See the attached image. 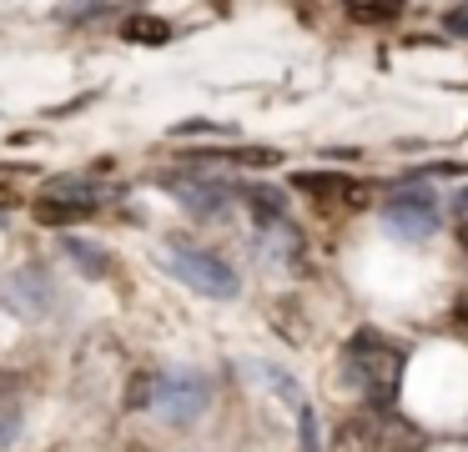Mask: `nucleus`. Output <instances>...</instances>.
I'll list each match as a JSON object with an SVG mask.
<instances>
[{
	"instance_id": "1",
	"label": "nucleus",
	"mask_w": 468,
	"mask_h": 452,
	"mask_svg": "<svg viewBox=\"0 0 468 452\" xmlns=\"http://www.w3.org/2000/svg\"><path fill=\"white\" fill-rule=\"evenodd\" d=\"M343 377L363 392V402L388 407L398 397V382H403V352L378 331H357L343 347Z\"/></svg>"
},
{
	"instance_id": "2",
	"label": "nucleus",
	"mask_w": 468,
	"mask_h": 452,
	"mask_svg": "<svg viewBox=\"0 0 468 452\" xmlns=\"http://www.w3.org/2000/svg\"><path fill=\"white\" fill-rule=\"evenodd\" d=\"M413 447H423V432L398 422L388 407L343 417L333 432V442H327V452H413Z\"/></svg>"
},
{
	"instance_id": "3",
	"label": "nucleus",
	"mask_w": 468,
	"mask_h": 452,
	"mask_svg": "<svg viewBox=\"0 0 468 452\" xmlns=\"http://www.w3.org/2000/svg\"><path fill=\"white\" fill-rule=\"evenodd\" d=\"M172 271L186 281L192 291H202V297H217V301H232L237 291H242V281H237V271L227 267L217 251L207 247H192V241H172Z\"/></svg>"
},
{
	"instance_id": "4",
	"label": "nucleus",
	"mask_w": 468,
	"mask_h": 452,
	"mask_svg": "<svg viewBox=\"0 0 468 452\" xmlns=\"http://www.w3.org/2000/svg\"><path fill=\"white\" fill-rule=\"evenodd\" d=\"M207 402H212L207 382L197 377V372H186V367L156 372V377H152V412H156L162 422H172V427L197 422V417L207 412Z\"/></svg>"
},
{
	"instance_id": "5",
	"label": "nucleus",
	"mask_w": 468,
	"mask_h": 452,
	"mask_svg": "<svg viewBox=\"0 0 468 452\" xmlns=\"http://www.w3.org/2000/svg\"><path fill=\"white\" fill-rule=\"evenodd\" d=\"M383 221L398 231V237H408V241H423V237H433L438 231V196L433 191H398V196H388L383 201Z\"/></svg>"
},
{
	"instance_id": "6",
	"label": "nucleus",
	"mask_w": 468,
	"mask_h": 452,
	"mask_svg": "<svg viewBox=\"0 0 468 452\" xmlns=\"http://www.w3.org/2000/svg\"><path fill=\"white\" fill-rule=\"evenodd\" d=\"M292 191H303V196H313V201H327V206H333V201H347V206L363 201V181L343 176V171H297Z\"/></svg>"
},
{
	"instance_id": "7",
	"label": "nucleus",
	"mask_w": 468,
	"mask_h": 452,
	"mask_svg": "<svg viewBox=\"0 0 468 452\" xmlns=\"http://www.w3.org/2000/svg\"><path fill=\"white\" fill-rule=\"evenodd\" d=\"M162 186H166V191H176V196H182L186 206L197 211V216H222V211H227V186H222V181L186 176V171L176 176V171H172V176H162Z\"/></svg>"
},
{
	"instance_id": "8",
	"label": "nucleus",
	"mask_w": 468,
	"mask_h": 452,
	"mask_svg": "<svg viewBox=\"0 0 468 452\" xmlns=\"http://www.w3.org/2000/svg\"><path fill=\"white\" fill-rule=\"evenodd\" d=\"M96 201H76V196H46L41 191V201H36V221L41 226H76V221H91L96 216Z\"/></svg>"
},
{
	"instance_id": "9",
	"label": "nucleus",
	"mask_w": 468,
	"mask_h": 452,
	"mask_svg": "<svg viewBox=\"0 0 468 452\" xmlns=\"http://www.w3.org/2000/svg\"><path fill=\"white\" fill-rule=\"evenodd\" d=\"M11 307L41 317V311L51 307V281H46L41 271H21V277H11Z\"/></svg>"
},
{
	"instance_id": "10",
	"label": "nucleus",
	"mask_w": 468,
	"mask_h": 452,
	"mask_svg": "<svg viewBox=\"0 0 468 452\" xmlns=\"http://www.w3.org/2000/svg\"><path fill=\"white\" fill-rule=\"evenodd\" d=\"M46 196H76V201H96L101 206L112 196V186L96 176H56V181H46Z\"/></svg>"
},
{
	"instance_id": "11",
	"label": "nucleus",
	"mask_w": 468,
	"mask_h": 452,
	"mask_svg": "<svg viewBox=\"0 0 468 452\" xmlns=\"http://www.w3.org/2000/svg\"><path fill=\"white\" fill-rule=\"evenodd\" d=\"M122 36L126 40H142V46H166V40H172V26H166V20H156V16H132Z\"/></svg>"
},
{
	"instance_id": "12",
	"label": "nucleus",
	"mask_w": 468,
	"mask_h": 452,
	"mask_svg": "<svg viewBox=\"0 0 468 452\" xmlns=\"http://www.w3.org/2000/svg\"><path fill=\"white\" fill-rule=\"evenodd\" d=\"M16 432H21V407L16 402H0V447H11Z\"/></svg>"
},
{
	"instance_id": "13",
	"label": "nucleus",
	"mask_w": 468,
	"mask_h": 452,
	"mask_svg": "<svg viewBox=\"0 0 468 452\" xmlns=\"http://www.w3.org/2000/svg\"><path fill=\"white\" fill-rule=\"evenodd\" d=\"M16 201H21V196H16V191H11V186H5V181H0V216H5V211H11V206H16Z\"/></svg>"
},
{
	"instance_id": "14",
	"label": "nucleus",
	"mask_w": 468,
	"mask_h": 452,
	"mask_svg": "<svg viewBox=\"0 0 468 452\" xmlns=\"http://www.w3.org/2000/svg\"><path fill=\"white\" fill-rule=\"evenodd\" d=\"M448 30H458V36H468V10H463V16H448Z\"/></svg>"
}]
</instances>
